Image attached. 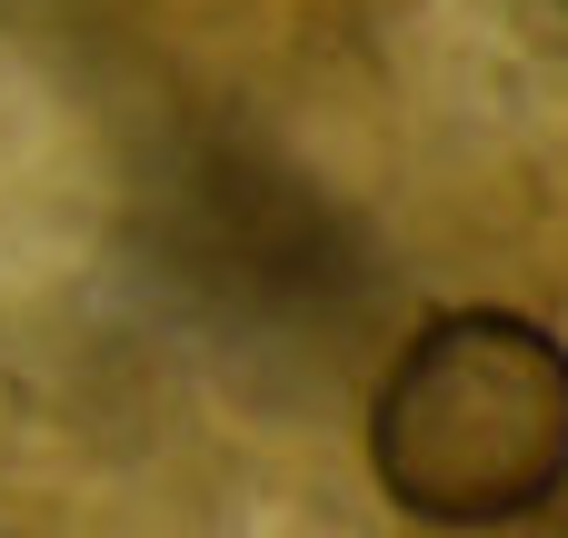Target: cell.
Returning a JSON list of instances; mask_svg holds the SVG:
<instances>
[{
  "label": "cell",
  "instance_id": "cell-1",
  "mask_svg": "<svg viewBox=\"0 0 568 538\" xmlns=\"http://www.w3.org/2000/svg\"><path fill=\"white\" fill-rule=\"evenodd\" d=\"M369 469L419 529H509L568 489V339L529 309H439L369 399Z\"/></svg>",
  "mask_w": 568,
  "mask_h": 538
}]
</instances>
